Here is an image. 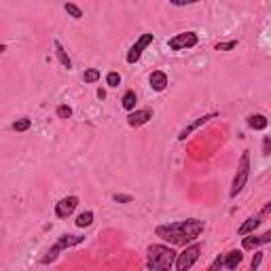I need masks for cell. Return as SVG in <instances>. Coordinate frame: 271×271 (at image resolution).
Instances as JSON below:
<instances>
[{
    "label": "cell",
    "mask_w": 271,
    "mask_h": 271,
    "mask_svg": "<svg viewBox=\"0 0 271 271\" xmlns=\"http://www.w3.org/2000/svg\"><path fill=\"white\" fill-rule=\"evenodd\" d=\"M216 117H218V112H210V114L199 117L197 121H193L191 125H186V127L182 129V132L178 134V140H186V136H191V134L195 132V129H199V127H202V125H206V123H208V121H212V119H216Z\"/></svg>",
    "instance_id": "cell-11"
},
{
    "label": "cell",
    "mask_w": 271,
    "mask_h": 271,
    "mask_svg": "<svg viewBox=\"0 0 271 271\" xmlns=\"http://www.w3.org/2000/svg\"><path fill=\"white\" fill-rule=\"evenodd\" d=\"M136 102H138V98H136V91H132V89H129V91H125V96H123V100H121V106H123L125 110H129V112H132V110L136 108Z\"/></svg>",
    "instance_id": "cell-17"
},
{
    "label": "cell",
    "mask_w": 271,
    "mask_h": 271,
    "mask_svg": "<svg viewBox=\"0 0 271 271\" xmlns=\"http://www.w3.org/2000/svg\"><path fill=\"white\" fill-rule=\"evenodd\" d=\"M176 263V250L166 244H152L146 252L148 271H170Z\"/></svg>",
    "instance_id": "cell-2"
},
{
    "label": "cell",
    "mask_w": 271,
    "mask_h": 271,
    "mask_svg": "<svg viewBox=\"0 0 271 271\" xmlns=\"http://www.w3.org/2000/svg\"><path fill=\"white\" fill-rule=\"evenodd\" d=\"M79 206V197L76 195H68L64 199H60V202L55 204V216L57 218H68V216H72V212L76 210Z\"/></svg>",
    "instance_id": "cell-8"
},
{
    "label": "cell",
    "mask_w": 271,
    "mask_h": 271,
    "mask_svg": "<svg viewBox=\"0 0 271 271\" xmlns=\"http://www.w3.org/2000/svg\"><path fill=\"white\" fill-rule=\"evenodd\" d=\"M148 83H150V87L155 89V91H163V89L168 87L170 79H168V74L163 72V70H152L150 76H148Z\"/></svg>",
    "instance_id": "cell-12"
},
{
    "label": "cell",
    "mask_w": 271,
    "mask_h": 271,
    "mask_svg": "<svg viewBox=\"0 0 271 271\" xmlns=\"http://www.w3.org/2000/svg\"><path fill=\"white\" fill-rule=\"evenodd\" d=\"M248 178H250V150H244L242 157H240L238 172H235V176H233L229 195H231V197H238V195L244 191V186L248 184Z\"/></svg>",
    "instance_id": "cell-4"
},
{
    "label": "cell",
    "mask_w": 271,
    "mask_h": 271,
    "mask_svg": "<svg viewBox=\"0 0 271 271\" xmlns=\"http://www.w3.org/2000/svg\"><path fill=\"white\" fill-rule=\"evenodd\" d=\"M197 43H199V38H197L195 32H180L168 41V47L172 51H182V49H191Z\"/></svg>",
    "instance_id": "cell-6"
},
{
    "label": "cell",
    "mask_w": 271,
    "mask_h": 271,
    "mask_svg": "<svg viewBox=\"0 0 271 271\" xmlns=\"http://www.w3.org/2000/svg\"><path fill=\"white\" fill-rule=\"evenodd\" d=\"M263 256H265V252H261V250H256V252H254V258H252V263H250V271H258V267H261V261H263Z\"/></svg>",
    "instance_id": "cell-24"
},
{
    "label": "cell",
    "mask_w": 271,
    "mask_h": 271,
    "mask_svg": "<svg viewBox=\"0 0 271 271\" xmlns=\"http://www.w3.org/2000/svg\"><path fill=\"white\" fill-rule=\"evenodd\" d=\"M53 47H55V55H57V60H60V64L66 68V70H72V60L68 57L66 49H64V45L60 41H53Z\"/></svg>",
    "instance_id": "cell-15"
},
{
    "label": "cell",
    "mask_w": 271,
    "mask_h": 271,
    "mask_svg": "<svg viewBox=\"0 0 271 271\" xmlns=\"http://www.w3.org/2000/svg\"><path fill=\"white\" fill-rule=\"evenodd\" d=\"M64 11H66L70 17H74V19H81V17H83V11H81L76 5H72V3H66V5H64Z\"/></svg>",
    "instance_id": "cell-20"
},
{
    "label": "cell",
    "mask_w": 271,
    "mask_h": 271,
    "mask_svg": "<svg viewBox=\"0 0 271 271\" xmlns=\"http://www.w3.org/2000/svg\"><path fill=\"white\" fill-rule=\"evenodd\" d=\"M30 127H32V121H30V119H17L13 125H11V129H13V132H28Z\"/></svg>",
    "instance_id": "cell-19"
},
{
    "label": "cell",
    "mask_w": 271,
    "mask_h": 271,
    "mask_svg": "<svg viewBox=\"0 0 271 271\" xmlns=\"http://www.w3.org/2000/svg\"><path fill=\"white\" fill-rule=\"evenodd\" d=\"M242 261H244V254L240 252V250H231L225 258H222V267H227V269H238L240 265H242Z\"/></svg>",
    "instance_id": "cell-13"
},
{
    "label": "cell",
    "mask_w": 271,
    "mask_h": 271,
    "mask_svg": "<svg viewBox=\"0 0 271 271\" xmlns=\"http://www.w3.org/2000/svg\"><path fill=\"white\" fill-rule=\"evenodd\" d=\"M261 225V216H250V218H246V222L238 229V235H242V238H246V235H250L256 231V227Z\"/></svg>",
    "instance_id": "cell-14"
},
{
    "label": "cell",
    "mask_w": 271,
    "mask_h": 271,
    "mask_svg": "<svg viewBox=\"0 0 271 271\" xmlns=\"http://www.w3.org/2000/svg\"><path fill=\"white\" fill-rule=\"evenodd\" d=\"M74 222H76V227H79V229H85V227H89L91 222H93V212H89V210H87V212H81V214L76 216V220H74Z\"/></svg>",
    "instance_id": "cell-18"
},
{
    "label": "cell",
    "mask_w": 271,
    "mask_h": 271,
    "mask_svg": "<svg viewBox=\"0 0 271 271\" xmlns=\"http://www.w3.org/2000/svg\"><path fill=\"white\" fill-rule=\"evenodd\" d=\"M57 117H60V119H70V117H72V108H70L68 104H60L57 106Z\"/></svg>",
    "instance_id": "cell-23"
},
{
    "label": "cell",
    "mask_w": 271,
    "mask_h": 271,
    "mask_svg": "<svg viewBox=\"0 0 271 271\" xmlns=\"http://www.w3.org/2000/svg\"><path fill=\"white\" fill-rule=\"evenodd\" d=\"M112 199H114L117 204H132L134 202V197L132 195H125V193H114Z\"/></svg>",
    "instance_id": "cell-25"
},
{
    "label": "cell",
    "mask_w": 271,
    "mask_h": 271,
    "mask_svg": "<svg viewBox=\"0 0 271 271\" xmlns=\"http://www.w3.org/2000/svg\"><path fill=\"white\" fill-rule=\"evenodd\" d=\"M106 85L108 87H119L121 85V74L119 72H108L106 74Z\"/></svg>",
    "instance_id": "cell-22"
},
{
    "label": "cell",
    "mask_w": 271,
    "mask_h": 271,
    "mask_svg": "<svg viewBox=\"0 0 271 271\" xmlns=\"http://www.w3.org/2000/svg\"><path fill=\"white\" fill-rule=\"evenodd\" d=\"M269 152H271V138L265 136V140H263V155H269Z\"/></svg>",
    "instance_id": "cell-28"
},
{
    "label": "cell",
    "mask_w": 271,
    "mask_h": 271,
    "mask_svg": "<svg viewBox=\"0 0 271 271\" xmlns=\"http://www.w3.org/2000/svg\"><path fill=\"white\" fill-rule=\"evenodd\" d=\"M85 242V238H81V235H68V233H64L62 238H57V242L51 246L49 250H47V254L41 258V263L43 265H51L57 256H60L64 250H68V248H72V246H79V244H83Z\"/></svg>",
    "instance_id": "cell-3"
},
{
    "label": "cell",
    "mask_w": 271,
    "mask_h": 271,
    "mask_svg": "<svg viewBox=\"0 0 271 271\" xmlns=\"http://www.w3.org/2000/svg\"><path fill=\"white\" fill-rule=\"evenodd\" d=\"M202 256V244H191V246H186V248L180 252V254H176V271H188L195 263H197V258Z\"/></svg>",
    "instance_id": "cell-5"
},
{
    "label": "cell",
    "mask_w": 271,
    "mask_h": 271,
    "mask_svg": "<svg viewBox=\"0 0 271 271\" xmlns=\"http://www.w3.org/2000/svg\"><path fill=\"white\" fill-rule=\"evenodd\" d=\"M5 51H7V47H5V45H0V55H3Z\"/></svg>",
    "instance_id": "cell-30"
},
{
    "label": "cell",
    "mask_w": 271,
    "mask_h": 271,
    "mask_svg": "<svg viewBox=\"0 0 271 271\" xmlns=\"http://www.w3.org/2000/svg\"><path fill=\"white\" fill-rule=\"evenodd\" d=\"M238 47V41H229V43H218L214 49L216 51H231V49H235Z\"/></svg>",
    "instance_id": "cell-26"
},
{
    "label": "cell",
    "mask_w": 271,
    "mask_h": 271,
    "mask_svg": "<svg viewBox=\"0 0 271 271\" xmlns=\"http://www.w3.org/2000/svg\"><path fill=\"white\" fill-rule=\"evenodd\" d=\"M83 81H85V83H96V81H100V70H98V68H89V70H85Z\"/></svg>",
    "instance_id": "cell-21"
},
{
    "label": "cell",
    "mask_w": 271,
    "mask_h": 271,
    "mask_svg": "<svg viewBox=\"0 0 271 271\" xmlns=\"http://www.w3.org/2000/svg\"><path fill=\"white\" fill-rule=\"evenodd\" d=\"M220 269H222V256H216L214 263L208 267V271H220Z\"/></svg>",
    "instance_id": "cell-27"
},
{
    "label": "cell",
    "mask_w": 271,
    "mask_h": 271,
    "mask_svg": "<svg viewBox=\"0 0 271 271\" xmlns=\"http://www.w3.org/2000/svg\"><path fill=\"white\" fill-rule=\"evenodd\" d=\"M248 127L256 129V132H263V129L267 127V117L265 114H252V117H248Z\"/></svg>",
    "instance_id": "cell-16"
},
{
    "label": "cell",
    "mask_w": 271,
    "mask_h": 271,
    "mask_svg": "<svg viewBox=\"0 0 271 271\" xmlns=\"http://www.w3.org/2000/svg\"><path fill=\"white\" fill-rule=\"evenodd\" d=\"M98 98H100V100L106 98V91H104V89H98Z\"/></svg>",
    "instance_id": "cell-29"
},
{
    "label": "cell",
    "mask_w": 271,
    "mask_h": 271,
    "mask_svg": "<svg viewBox=\"0 0 271 271\" xmlns=\"http://www.w3.org/2000/svg\"><path fill=\"white\" fill-rule=\"evenodd\" d=\"M269 242H271V231H265L263 235H254V233H250V235H246V238H244L242 246H244V250H256L258 246L269 244Z\"/></svg>",
    "instance_id": "cell-9"
},
{
    "label": "cell",
    "mask_w": 271,
    "mask_h": 271,
    "mask_svg": "<svg viewBox=\"0 0 271 271\" xmlns=\"http://www.w3.org/2000/svg\"><path fill=\"white\" fill-rule=\"evenodd\" d=\"M152 119V110L150 108H140V110H132L127 114V123L129 127H140Z\"/></svg>",
    "instance_id": "cell-10"
},
{
    "label": "cell",
    "mask_w": 271,
    "mask_h": 271,
    "mask_svg": "<svg viewBox=\"0 0 271 271\" xmlns=\"http://www.w3.org/2000/svg\"><path fill=\"white\" fill-rule=\"evenodd\" d=\"M152 41H155V34H150V32L142 34V36H140V38L136 41V45H134L132 49L127 51V57H125V60H127V64H136V62L140 60V57H142L144 49H146V47H148Z\"/></svg>",
    "instance_id": "cell-7"
},
{
    "label": "cell",
    "mask_w": 271,
    "mask_h": 271,
    "mask_svg": "<svg viewBox=\"0 0 271 271\" xmlns=\"http://www.w3.org/2000/svg\"><path fill=\"white\" fill-rule=\"evenodd\" d=\"M204 229H206L204 220L186 218V220L168 222V225H159L155 229V233H157V238L168 242L170 246H186V244L195 242L199 235L204 233Z\"/></svg>",
    "instance_id": "cell-1"
}]
</instances>
